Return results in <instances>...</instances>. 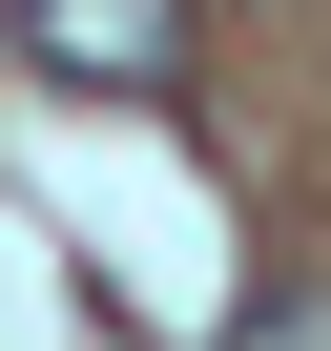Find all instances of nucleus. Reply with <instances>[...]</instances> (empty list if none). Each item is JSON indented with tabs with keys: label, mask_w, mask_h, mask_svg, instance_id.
Instances as JSON below:
<instances>
[{
	"label": "nucleus",
	"mask_w": 331,
	"mask_h": 351,
	"mask_svg": "<svg viewBox=\"0 0 331 351\" xmlns=\"http://www.w3.org/2000/svg\"><path fill=\"white\" fill-rule=\"evenodd\" d=\"M21 42L62 83H104V104H166L187 83V0H21Z\"/></svg>",
	"instance_id": "nucleus-1"
},
{
	"label": "nucleus",
	"mask_w": 331,
	"mask_h": 351,
	"mask_svg": "<svg viewBox=\"0 0 331 351\" xmlns=\"http://www.w3.org/2000/svg\"><path fill=\"white\" fill-rule=\"evenodd\" d=\"M228 351H331V289H269V310H249Z\"/></svg>",
	"instance_id": "nucleus-2"
}]
</instances>
